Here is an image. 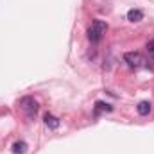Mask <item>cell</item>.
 I'll return each mask as SVG.
<instances>
[{"instance_id":"obj_9","label":"cell","mask_w":154,"mask_h":154,"mask_svg":"<svg viewBox=\"0 0 154 154\" xmlns=\"http://www.w3.org/2000/svg\"><path fill=\"white\" fill-rule=\"evenodd\" d=\"M147 48H149V52H154V39H151V41L147 43Z\"/></svg>"},{"instance_id":"obj_8","label":"cell","mask_w":154,"mask_h":154,"mask_svg":"<svg viewBox=\"0 0 154 154\" xmlns=\"http://www.w3.org/2000/svg\"><path fill=\"white\" fill-rule=\"evenodd\" d=\"M27 151V143L22 140V142H16V143H13V152L14 154H23Z\"/></svg>"},{"instance_id":"obj_4","label":"cell","mask_w":154,"mask_h":154,"mask_svg":"<svg viewBox=\"0 0 154 154\" xmlns=\"http://www.w3.org/2000/svg\"><path fill=\"white\" fill-rule=\"evenodd\" d=\"M59 118L57 116H54V115H50V113H47L45 115V125L48 127V129H57L59 127Z\"/></svg>"},{"instance_id":"obj_2","label":"cell","mask_w":154,"mask_h":154,"mask_svg":"<svg viewBox=\"0 0 154 154\" xmlns=\"http://www.w3.org/2000/svg\"><path fill=\"white\" fill-rule=\"evenodd\" d=\"M38 108H39L38 102H36L32 97H23V99H20V109L29 116V118H32V116L38 113Z\"/></svg>"},{"instance_id":"obj_1","label":"cell","mask_w":154,"mask_h":154,"mask_svg":"<svg viewBox=\"0 0 154 154\" xmlns=\"http://www.w3.org/2000/svg\"><path fill=\"white\" fill-rule=\"evenodd\" d=\"M106 31H108V23H106V22H102V20H93L91 25H90L88 31H86V36H88V39H90L91 43H99L100 39L104 38Z\"/></svg>"},{"instance_id":"obj_7","label":"cell","mask_w":154,"mask_h":154,"mask_svg":"<svg viewBox=\"0 0 154 154\" xmlns=\"http://www.w3.org/2000/svg\"><path fill=\"white\" fill-rule=\"evenodd\" d=\"M111 109H113V108H111L109 104H106V102H97V104H95V111H93V113H95V116H99V115H100V111H111Z\"/></svg>"},{"instance_id":"obj_3","label":"cell","mask_w":154,"mask_h":154,"mask_svg":"<svg viewBox=\"0 0 154 154\" xmlns=\"http://www.w3.org/2000/svg\"><path fill=\"white\" fill-rule=\"evenodd\" d=\"M124 61H125L131 68H140V66L145 63V59H143V56H142L140 52H125V54H124Z\"/></svg>"},{"instance_id":"obj_6","label":"cell","mask_w":154,"mask_h":154,"mask_svg":"<svg viewBox=\"0 0 154 154\" xmlns=\"http://www.w3.org/2000/svg\"><path fill=\"white\" fill-rule=\"evenodd\" d=\"M136 111H138L140 115H149V113H151V102H149V100H142V102L136 106Z\"/></svg>"},{"instance_id":"obj_5","label":"cell","mask_w":154,"mask_h":154,"mask_svg":"<svg viewBox=\"0 0 154 154\" xmlns=\"http://www.w3.org/2000/svg\"><path fill=\"white\" fill-rule=\"evenodd\" d=\"M127 20L133 22V23H134V22H142V20H143V13H142L140 9H131V11L127 13Z\"/></svg>"}]
</instances>
